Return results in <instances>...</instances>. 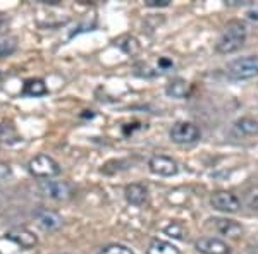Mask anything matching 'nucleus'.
I'll list each match as a JSON object with an SVG mask.
<instances>
[{
	"instance_id": "obj_1",
	"label": "nucleus",
	"mask_w": 258,
	"mask_h": 254,
	"mask_svg": "<svg viewBox=\"0 0 258 254\" xmlns=\"http://www.w3.org/2000/svg\"><path fill=\"white\" fill-rule=\"evenodd\" d=\"M246 35H248V31H246L244 23H241L238 19L229 21L226 26H224L222 33H220L217 45H215V50H217L219 53H224V55L238 52L244 45V41H246Z\"/></svg>"
},
{
	"instance_id": "obj_2",
	"label": "nucleus",
	"mask_w": 258,
	"mask_h": 254,
	"mask_svg": "<svg viewBox=\"0 0 258 254\" xmlns=\"http://www.w3.org/2000/svg\"><path fill=\"white\" fill-rule=\"evenodd\" d=\"M226 76L231 81H246L258 76V55H246L232 60L226 67Z\"/></svg>"
},
{
	"instance_id": "obj_3",
	"label": "nucleus",
	"mask_w": 258,
	"mask_h": 254,
	"mask_svg": "<svg viewBox=\"0 0 258 254\" xmlns=\"http://www.w3.org/2000/svg\"><path fill=\"white\" fill-rule=\"evenodd\" d=\"M28 170H30L33 177H38V179H52L60 174L59 163L52 156L43 155V153L31 158L30 163H28Z\"/></svg>"
},
{
	"instance_id": "obj_4",
	"label": "nucleus",
	"mask_w": 258,
	"mask_h": 254,
	"mask_svg": "<svg viewBox=\"0 0 258 254\" xmlns=\"http://www.w3.org/2000/svg\"><path fill=\"white\" fill-rule=\"evenodd\" d=\"M38 191L45 198H50L53 201H68V199H71V196H73V187L64 181H50V179H45V181L38 182Z\"/></svg>"
},
{
	"instance_id": "obj_5",
	"label": "nucleus",
	"mask_w": 258,
	"mask_h": 254,
	"mask_svg": "<svg viewBox=\"0 0 258 254\" xmlns=\"http://www.w3.org/2000/svg\"><path fill=\"white\" fill-rule=\"evenodd\" d=\"M169 136L177 144H191L197 143L202 137V132H200V129L193 122H176L172 129H170Z\"/></svg>"
},
{
	"instance_id": "obj_6",
	"label": "nucleus",
	"mask_w": 258,
	"mask_h": 254,
	"mask_svg": "<svg viewBox=\"0 0 258 254\" xmlns=\"http://www.w3.org/2000/svg\"><path fill=\"white\" fill-rule=\"evenodd\" d=\"M210 205L215 210L222 211V213H236L241 208V201L238 199V196L229 193V191H217V193L212 194Z\"/></svg>"
},
{
	"instance_id": "obj_7",
	"label": "nucleus",
	"mask_w": 258,
	"mask_h": 254,
	"mask_svg": "<svg viewBox=\"0 0 258 254\" xmlns=\"http://www.w3.org/2000/svg\"><path fill=\"white\" fill-rule=\"evenodd\" d=\"M148 168L152 170L155 176H162V177H172L177 174L179 166L176 163V160L164 155H155L150 158L148 161Z\"/></svg>"
},
{
	"instance_id": "obj_8",
	"label": "nucleus",
	"mask_w": 258,
	"mask_h": 254,
	"mask_svg": "<svg viewBox=\"0 0 258 254\" xmlns=\"http://www.w3.org/2000/svg\"><path fill=\"white\" fill-rule=\"evenodd\" d=\"M195 247L202 254H231V247L217 237H202L195 242Z\"/></svg>"
},
{
	"instance_id": "obj_9",
	"label": "nucleus",
	"mask_w": 258,
	"mask_h": 254,
	"mask_svg": "<svg viewBox=\"0 0 258 254\" xmlns=\"http://www.w3.org/2000/svg\"><path fill=\"white\" fill-rule=\"evenodd\" d=\"M6 239L12 240V242L18 244L19 247H23V249H31L38 242L36 235L28 230V228H23V227H16V228H12V230H9L6 234Z\"/></svg>"
},
{
	"instance_id": "obj_10",
	"label": "nucleus",
	"mask_w": 258,
	"mask_h": 254,
	"mask_svg": "<svg viewBox=\"0 0 258 254\" xmlns=\"http://www.w3.org/2000/svg\"><path fill=\"white\" fill-rule=\"evenodd\" d=\"M124 196H126V201L129 205L141 206V205H145V201H147L148 193H147V187L145 186L129 184V186H126V189H124Z\"/></svg>"
},
{
	"instance_id": "obj_11",
	"label": "nucleus",
	"mask_w": 258,
	"mask_h": 254,
	"mask_svg": "<svg viewBox=\"0 0 258 254\" xmlns=\"http://www.w3.org/2000/svg\"><path fill=\"white\" fill-rule=\"evenodd\" d=\"M212 225L215 227V230L220 232L222 235L227 237H239L243 232V227L239 223H236L234 220H226V218H214L210 220Z\"/></svg>"
},
{
	"instance_id": "obj_12",
	"label": "nucleus",
	"mask_w": 258,
	"mask_h": 254,
	"mask_svg": "<svg viewBox=\"0 0 258 254\" xmlns=\"http://www.w3.org/2000/svg\"><path fill=\"white\" fill-rule=\"evenodd\" d=\"M234 131L246 137L258 136V120L253 117H241L234 122Z\"/></svg>"
},
{
	"instance_id": "obj_13",
	"label": "nucleus",
	"mask_w": 258,
	"mask_h": 254,
	"mask_svg": "<svg viewBox=\"0 0 258 254\" xmlns=\"http://www.w3.org/2000/svg\"><path fill=\"white\" fill-rule=\"evenodd\" d=\"M189 91H191V86L184 79H172V81L165 86V93H167L169 97L177 98V100L186 98L189 95Z\"/></svg>"
},
{
	"instance_id": "obj_14",
	"label": "nucleus",
	"mask_w": 258,
	"mask_h": 254,
	"mask_svg": "<svg viewBox=\"0 0 258 254\" xmlns=\"http://www.w3.org/2000/svg\"><path fill=\"white\" fill-rule=\"evenodd\" d=\"M36 220H38V225L43 230H57V228L62 225V218L60 215L53 213V211H41V213L36 215Z\"/></svg>"
},
{
	"instance_id": "obj_15",
	"label": "nucleus",
	"mask_w": 258,
	"mask_h": 254,
	"mask_svg": "<svg viewBox=\"0 0 258 254\" xmlns=\"http://www.w3.org/2000/svg\"><path fill=\"white\" fill-rule=\"evenodd\" d=\"M21 93L24 97H43V95L48 93V88L41 79H28L23 86V91Z\"/></svg>"
},
{
	"instance_id": "obj_16",
	"label": "nucleus",
	"mask_w": 258,
	"mask_h": 254,
	"mask_svg": "<svg viewBox=\"0 0 258 254\" xmlns=\"http://www.w3.org/2000/svg\"><path fill=\"white\" fill-rule=\"evenodd\" d=\"M147 254H181V251L174 244L167 242V240L153 239L148 245Z\"/></svg>"
},
{
	"instance_id": "obj_17",
	"label": "nucleus",
	"mask_w": 258,
	"mask_h": 254,
	"mask_svg": "<svg viewBox=\"0 0 258 254\" xmlns=\"http://www.w3.org/2000/svg\"><path fill=\"white\" fill-rule=\"evenodd\" d=\"M16 48H18V38H14V36H2L0 38V59L12 55L16 52Z\"/></svg>"
},
{
	"instance_id": "obj_18",
	"label": "nucleus",
	"mask_w": 258,
	"mask_h": 254,
	"mask_svg": "<svg viewBox=\"0 0 258 254\" xmlns=\"http://www.w3.org/2000/svg\"><path fill=\"white\" fill-rule=\"evenodd\" d=\"M115 45H117L119 48H122L126 53H136L140 50V45H138V41H136L133 36H122V41H119V40H115Z\"/></svg>"
},
{
	"instance_id": "obj_19",
	"label": "nucleus",
	"mask_w": 258,
	"mask_h": 254,
	"mask_svg": "<svg viewBox=\"0 0 258 254\" xmlns=\"http://www.w3.org/2000/svg\"><path fill=\"white\" fill-rule=\"evenodd\" d=\"M244 203L251 210H258V186H251L244 191Z\"/></svg>"
},
{
	"instance_id": "obj_20",
	"label": "nucleus",
	"mask_w": 258,
	"mask_h": 254,
	"mask_svg": "<svg viewBox=\"0 0 258 254\" xmlns=\"http://www.w3.org/2000/svg\"><path fill=\"white\" fill-rule=\"evenodd\" d=\"M98 254H135V252L122 244H109V245H103L98 251Z\"/></svg>"
},
{
	"instance_id": "obj_21",
	"label": "nucleus",
	"mask_w": 258,
	"mask_h": 254,
	"mask_svg": "<svg viewBox=\"0 0 258 254\" xmlns=\"http://www.w3.org/2000/svg\"><path fill=\"white\" fill-rule=\"evenodd\" d=\"M164 232L170 237H174V239H184V228H182L181 223L177 222H172L170 225L164 228Z\"/></svg>"
},
{
	"instance_id": "obj_22",
	"label": "nucleus",
	"mask_w": 258,
	"mask_h": 254,
	"mask_svg": "<svg viewBox=\"0 0 258 254\" xmlns=\"http://www.w3.org/2000/svg\"><path fill=\"white\" fill-rule=\"evenodd\" d=\"M170 4V0H147L145 6L147 7H167Z\"/></svg>"
},
{
	"instance_id": "obj_23",
	"label": "nucleus",
	"mask_w": 258,
	"mask_h": 254,
	"mask_svg": "<svg viewBox=\"0 0 258 254\" xmlns=\"http://www.w3.org/2000/svg\"><path fill=\"white\" fill-rule=\"evenodd\" d=\"M246 16L251 21H258V4H255V6H253L251 9L246 12Z\"/></svg>"
},
{
	"instance_id": "obj_24",
	"label": "nucleus",
	"mask_w": 258,
	"mask_h": 254,
	"mask_svg": "<svg viewBox=\"0 0 258 254\" xmlns=\"http://www.w3.org/2000/svg\"><path fill=\"white\" fill-rule=\"evenodd\" d=\"M7 23H9V21H7L6 16H4V14H0V31H4V30H6Z\"/></svg>"
},
{
	"instance_id": "obj_25",
	"label": "nucleus",
	"mask_w": 258,
	"mask_h": 254,
	"mask_svg": "<svg viewBox=\"0 0 258 254\" xmlns=\"http://www.w3.org/2000/svg\"><path fill=\"white\" fill-rule=\"evenodd\" d=\"M0 79H2V74H0Z\"/></svg>"
},
{
	"instance_id": "obj_26",
	"label": "nucleus",
	"mask_w": 258,
	"mask_h": 254,
	"mask_svg": "<svg viewBox=\"0 0 258 254\" xmlns=\"http://www.w3.org/2000/svg\"><path fill=\"white\" fill-rule=\"evenodd\" d=\"M0 254H2V252H0Z\"/></svg>"
}]
</instances>
